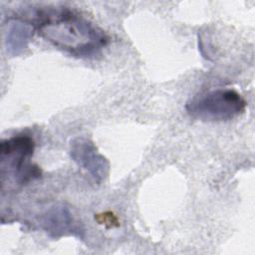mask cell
Returning <instances> with one entry per match:
<instances>
[{"label":"cell","mask_w":255,"mask_h":255,"mask_svg":"<svg viewBox=\"0 0 255 255\" xmlns=\"http://www.w3.org/2000/svg\"><path fill=\"white\" fill-rule=\"evenodd\" d=\"M37 30L55 47L76 57H89L97 54L109 40L102 29L68 9L46 15L37 24Z\"/></svg>","instance_id":"cell-1"},{"label":"cell","mask_w":255,"mask_h":255,"mask_svg":"<svg viewBox=\"0 0 255 255\" xmlns=\"http://www.w3.org/2000/svg\"><path fill=\"white\" fill-rule=\"evenodd\" d=\"M246 102L232 89H215L190 99L185 110L190 117L208 122L229 121L244 112Z\"/></svg>","instance_id":"cell-2"},{"label":"cell","mask_w":255,"mask_h":255,"mask_svg":"<svg viewBox=\"0 0 255 255\" xmlns=\"http://www.w3.org/2000/svg\"><path fill=\"white\" fill-rule=\"evenodd\" d=\"M35 149L33 138L26 134H18L4 139L0 143L1 175H12L15 180L24 184L40 177L41 170L30 163Z\"/></svg>","instance_id":"cell-3"},{"label":"cell","mask_w":255,"mask_h":255,"mask_svg":"<svg viewBox=\"0 0 255 255\" xmlns=\"http://www.w3.org/2000/svg\"><path fill=\"white\" fill-rule=\"evenodd\" d=\"M70 156L97 183L104 181L109 174L110 162L88 137L77 136L71 140Z\"/></svg>","instance_id":"cell-4"},{"label":"cell","mask_w":255,"mask_h":255,"mask_svg":"<svg viewBox=\"0 0 255 255\" xmlns=\"http://www.w3.org/2000/svg\"><path fill=\"white\" fill-rule=\"evenodd\" d=\"M42 228L53 238H59L66 234L80 236V230L74 222L68 206L55 204L45 211L40 218Z\"/></svg>","instance_id":"cell-5"},{"label":"cell","mask_w":255,"mask_h":255,"mask_svg":"<svg viewBox=\"0 0 255 255\" xmlns=\"http://www.w3.org/2000/svg\"><path fill=\"white\" fill-rule=\"evenodd\" d=\"M34 33V28L21 20H13L8 25L6 34L7 51L12 56L22 53L29 45Z\"/></svg>","instance_id":"cell-6"}]
</instances>
